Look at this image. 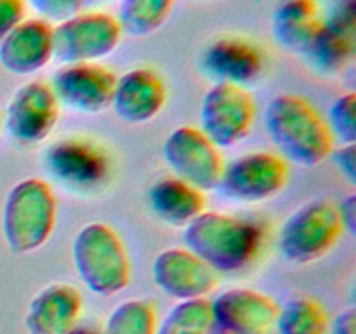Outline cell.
I'll return each mask as SVG.
<instances>
[{
  "label": "cell",
  "mask_w": 356,
  "mask_h": 334,
  "mask_svg": "<svg viewBox=\"0 0 356 334\" xmlns=\"http://www.w3.org/2000/svg\"><path fill=\"white\" fill-rule=\"evenodd\" d=\"M264 129L277 153L287 164L315 167L334 150L325 117L299 94H278L264 110Z\"/></svg>",
  "instance_id": "1"
},
{
  "label": "cell",
  "mask_w": 356,
  "mask_h": 334,
  "mask_svg": "<svg viewBox=\"0 0 356 334\" xmlns=\"http://www.w3.org/2000/svg\"><path fill=\"white\" fill-rule=\"evenodd\" d=\"M183 242L218 273H229L256 261L263 249L264 235L261 226L250 219L204 211L184 226Z\"/></svg>",
  "instance_id": "2"
},
{
  "label": "cell",
  "mask_w": 356,
  "mask_h": 334,
  "mask_svg": "<svg viewBox=\"0 0 356 334\" xmlns=\"http://www.w3.org/2000/svg\"><path fill=\"white\" fill-rule=\"evenodd\" d=\"M58 200L54 190L40 177H26L14 184L2 207V235L14 254L40 249L56 226Z\"/></svg>",
  "instance_id": "3"
},
{
  "label": "cell",
  "mask_w": 356,
  "mask_h": 334,
  "mask_svg": "<svg viewBox=\"0 0 356 334\" xmlns=\"http://www.w3.org/2000/svg\"><path fill=\"white\" fill-rule=\"evenodd\" d=\"M72 261L82 284L103 298L118 294L131 282V257L124 240L106 223H89L76 232Z\"/></svg>",
  "instance_id": "4"
},
{
  "label": "cell",
  "mask_w": 356,
  "mask_h": 334,
  "mask_svg": "<svg viewBox=\"0 0 356 334\" xmlns=\"http://www.w3.org/2000/svg\"><path fill=\"white\" fill-rule=\"evenodd\" d=\"M343 233L336 202L323 197L312 198L284 221L278 233V249L291 263L309 264L327 256Z\"/></svg>",
  "instance_id": "5"
},
{
  "label": "cell",
  "mask_w": 356,
  "mask_h": 334,
  "mask_svg": "<svg viewBox=\"0 0 356 334\" xmlns=\"http://www.w3.org/2000/svg\"><path fill=\"white\" fill-rule=\"evenodd\" d=\"M122 28L117 17L104 10H80L52 26L54 59L61 65L99 63L120 45Z\"/></svg>",
  "instance_id": "6"
},
{
  "label": "cell",
  "mask_w": 356,
  "mask_h": 334,
  "mask_svg": "<svg viewBox=\"0 0 356 334\" xmlns=\"http://www.w3.org/2000/svg\"><path fill=\"white\" fill-rule=\"evenodd\" d=\"M289 174V164L278 153L250 152L225 164L216 190L228 200L261 204L287 186Z\"/></svg>",
  "instance_id": "7"
},
{
  "label": "cell",
  "mask_w": 356,
  "mask_h": 334,
  "mask_svg": "<svg viewBox=\"0 0 356 334\" xmlns=\"http://www.w3.org/2000/svg\"><path fill=\"white\" fill-rule=\"evenodd\" d=\"M256 104L249 89L218 82L200 104V129L219 150L235 148L250 134Z\"/></svg>",
  "instance_id": "8"
},
{
  "label": "cell",
  "mask_w": 356,
  "mask_h": 334,
  "mask_svg": "<svg viewBox=\"0 0 356 334\" xmlns=\"http://www.w3.org/2000/svg\"><path fill=\"white\" fill-rule=\"evenodd\" d=\"M162 155L172 176L204 193L218 188L225 160L221 150L198 127L181 125L170 131L162 145Z\"/></svg>",
  "instance_id": "9"
},
{
  "label": "cell",
  "mask_w": 356,
  "mask_h": 334,
  "mask_svg": "<svg viewBox=\"0 0 356 334\" xmlns=\"http://www.w3.org/2000/svg\"><path fill=\"white\" fill-rule=\"evenodd\" d=\"M49 176L73 191H96L110 180V159L97 143L87 138H65L44 153Z\"/></svg>",
  "instance_id": "10"
},
{
  "label": "cell",
  "mask_w": 356,
  "mask_h": 334,
  "mask_svg": "<svg viewBox=\"0 0 356 334\" xmlns=\"http://www.w3.org/2000/svg\"><path fill=\"white\" fill-rule=\"evenodd\" d=\"M59 108L51 86L42 80H31L16 89L9 100L2 127L19 145H38L54 131Z\"/></svg>",
  "instance_id": "11"
},
{
  "label": "cell",
  "mask_w": 356,
  "mask_h": 334,
  "mask_svg": "<svg viewBox=\"0 0 356 334\" xmlns=\"http://www.w3.org/2000/svg\"><path fill=\"white\" fill-rule=\"evenodd\" d=\"M117 75L101 63L63 65L54 72L51 89L59 106L86 115H99L111 104Z\"/></svg>",
  "instance_id": "12"
},
{
  "label": "cell",
  "mask_w": 356,
  "mask_h": 334,
  "mask_svg": "<svg viewBox=\"0 0 356 334\" xmlns=\"http://www.w3.org/2000/svg\"><path fill=\"white\" fill-rule=\"evenodd\" d=\"M152 278L163 294L176 301L207 298L219 285L218 271L186 247H169L156 254Z\"/></svg>",
  "instance_id": "13"
},
{
  "label": "cell",
  "mask_w": 356,
  "mask_h": 334,
  "mask_svg": "<svg viewBox=\"0 0 356 334\" xmlns=\"http://www.w3.org/2000/svg\"><path fill=\"white\" fill-rule=\"evenodd\" d=\"M214 327L226 334H277L280 305L249 287H233L211 301Z\"/></svg>",
  "instance_id": "14"
},
{
  "label": "cell",
  "mask_w": 356,
  "mask_h": 334,
  "mask_svg": "<svg viewBox=\"0 0 356 334\" xmlns=\"http://www.w3.org/2000/svg\"><path fill=\"white\" fill-rule=\"evenodd\" d=\"M200 70L214 84H232L247 89L263 79L266 54L252 40L226 35L212 40L200 56Z\"/></svg>",
  "instance_id": "15"
},
{
  "label": "cell",
  "mask_w": 356,
  "mask_h": 334,
  "mask_svg": "<svg viewBox=\"0 0 356 334\" xmlns=\"http://www.w3.org/2000/svg\"><path fill=\"white\" fill-rule=\"evenodd\" d=\"M167 103V87L152 68L136 66L117 77L110 108L122 122L148 124L159 117Z\"/></svg>",
  "instance_id": "16"
},
{
  "label": "cell",
  "mask_w": 356,
  "mask_h": 334,
  "mask_svg": "<svg viewBox=\"0 0 356 334\" xmlns=\"http://www.w3.org/2000/svg\"><path fill=\"white\" fill-rule=\"evenodd\" d=\"M52 59V24L38 17H26L0 40V65L16 77L35 75Z\"/></svg>",
  "instance_id": "17"
},
{
  "label": "cell",
  "mask_w": 356,
  "mask_h": 334,
  "mask_svg": "<svg viewBox=\"0 0 356 334\" xmlns=\"http://www.w3.org/2000/svg\"><path fill=\"white\" fill-rule=\"evenodd\" d=\"M83 298L79 289L65 282L45 285L28 303L24 327L28 334H65L79 326Z\"/></svg>",
  "instance_id": "18"
},
{
  "label": "cell",
  "mask_w": 356,
  "mask_h": 334,
  "mask_svg": "<svg viewBox=\"0 0 356 334\" xmlns=\"http://www.w3.org/2000/svg\"><path fill=\"white\" fill-rule=\"evenodd\" d=\"M356 52V19L353 3L348 2L323 17L322 28L306 51V58L316 72L337 75L343 72Z\"/></svg>",
  "instance_id": "19"
},
{
  "label": "cell",
  "mask_w": 356,
  "mask_h": 334,
  "mask_svg": "<svg viewBox=\"0 0 356 334\" xmlns=\"http://www.w3.org/2000/svg\"><path fill=\"white\" fill-rule=\"evenodd\" d=\"M318 0H278L271 13V33L282 49L306 54L322 28Z\"/></svg>",
  "instance_id": "20"
},
{
  "label": "cell",
  "mask_w": 356,
  "mask_h": 334,
  "mask_svg": "<svg viewBox=\"0 0 356 334\" xmlns=\"http://www.w3.org/2000/svg\"><path fill=\"white\" fill-rule=\"evenodd\" d=\"M152 212L169 226L184 228L205 211L207 198L204 191L176 176L156 180L148 190Z\"/></svg>",
  "instance_id": "21"
},
{
  "label": "cell",
  "mask_w": 356,
  "mask_h": 334,
  "mask_svg": "<svg viewBox=\"0 0 356 334\" xmlns=\"http://www.w3.org/2000/svg\"><path fill=\"white\" fill-rule=\"evenodd\" d=\"M329 326L327 306L306 292L291 296L278 310L277 334H327Z\"/></svg>",
  "instance_id": "22"
},
{
  "label": "cell",
  "mask_w": 356,
  "mask_h": 334,
  "mask_svg": "<svg viewBox=\"0 0 356 334\" xmlns=\"http://www.w3.org/2000/svg\"><path fill=\"white\" fill-rule=\"evenodd\" d=\"M176 0H120L117 21L122 33L145 38L156 33L169 19Z\"/></svg>",
  "instance_id": "23"
},
{
  "label": "cell",
  "mask_w": 356,
  "mask_h": 334,
  "mask_svg": "<svg viewBox=\"0 0 356 334\" xmlns=\"http://www.w3.org/2000/svg\"><path fill=\"white\" fill-rule=\"evenodd\" d=\"M214 329L211 299L202 298L177 301L156 324L155 334H212Z\"/></svg>",
  "instance_id": "24"
},
{
  "label": "cell",
  "mask_w": 356,
  "mask_h": 334,
  "mask_svg": "<svg viewBox=\"0 0 356 334\" xmlns=\"http://www.w3.org/2000/svg\"><path fill=\"white\" fill-rule=\"evenodd\" d=\"M156 310L148 299H125L108 315L101 334H155Z\"/></svg>",
  "instance_id": "25"
},
{
  "label": "cell",
  "mask_w": 356,
  "mask_h": 334,
  "mask_svg": "<svg viewBox=\"0 0 356 334\" xmlns=\"http://www.w3.org/2000/svg\"><path fill=\"white\" fill-rule=\"evenodd\" d=\"M334 141L356 145V94L344 93L332 101L325 118Z\"/></svg>",
  "instance_id": "26"
},
{
  "label": "cell",
  "mask_w": 356,
  "mask_h": 334,
  "mask_svg": "<svg viewBox=\"0 0 356 334\" xmlns=\"http://www.w3.org/2000/svg\"><path fill=\"white\" fill-rule=\"evenodd\" d=\"M24 2L33 9L38 19L47 21L54 26L79 14L86 0H24Z\"/></svg>",
  "instance_id": "27"
},
{
  "label": "cell",
  "mask_w": 356,
  "mask_h": 334,
  "mask_svg": "<svg viewBox=\"0 0 356 334\" xmlns=\"http://www.w3.org/2000/svg\"><path fill=\"white\" fill-rule=\"evenodd\" d=\"M26 19L24 0H0V40Z\"/></svg>",
  "instance_id": "28"
},
{
  "label": "cell",
  "mask_w": 356,
  "mask_h": 334,
  "mask_svg": "<svg viewBox=\"0 0 356 334\" xmlns=\"http://www.w3.org/2000/svg\"><path fill=\"white\" fill-rule=\"evenodd\" d=\"M334 166L350 184L356 183V145H341L330 153Z\"/></svg>",
  "instance_id": "29"
},
{
  "label": "cell",
  "mask_w": 356,
  "mask_h": 334,
  "mask_svg": "<svg viewBox=\"0 0 356 334\" xmlns=\"http://www.w3.org/2000/svg\"><path fill=\"white\" fill-rule=\"evenodd\" d=\"M337 211H339V219L343 223L344 232L350 235H355L356 232V197L350 195L344 198L341 204H337Z\"/></svg>",
  "instance_id": "30"
},
{
  "label": "cell",
  "mask_w": 356,
  "mask_h": 334,
  "mask_svg": "<svg viewBox=\"0 0 356 334\" xmlns=\"http://www.w3.org/2000/svg\"><path fill=\"white\" fill-rule=\"evenodd\" d=\"M334 334H356V312L355 308L344 310L336 317L332 324Z\"/></svg>",
  "instance_id": "31"
},
{
  "label": "cell",
  "mask_w": 356,
  "mask_h": 334,
  "mask_svg": "<svg viewBox=\"0 0 356 334\" xmlns=\"http://www.w3.org/2000/svg\"><path fill=\"white\" fill-rule=\"evenodd\" d=\"M65 334H97V333H96V331L89 329V327L75 326L72 331H68V333H65Z\"/></svg>",
  "instance_id": "32"
},
{
  "label": "cell",
  "mask_w": 356,
  "mask_h": 334,
  "mask_svg": "<svg viewBox=\"0 0 356 334\" xmlns=\"http://www.w3.org/2000/svg\"><path fill=\"white\" fill-rule=\"evenodd\" d=\"M212 334H226V333H221V331H216L214 329V333H212Z\"/></svg>",
  "instance_id": "33"
},
{
  "label": "cell",
  "mask_w": 356,
  "mask_h": 334,
  "mask_svg": "<svg viewBox=\"0 0 356 334\" xmlns=\"http://www.w3.org/2000/svg\"><path fill=\"white\" fill-rule=\"evenodd\" d=\"M0 131H2V115H0Z\"/></svg>",
  "instance_id": "34"
}]
</instances>
